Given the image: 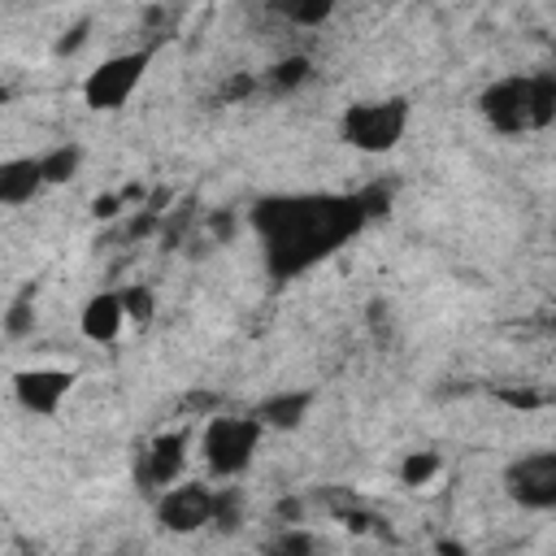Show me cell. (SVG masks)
I'll list each match as a JSON object with an SVG mask.
<instances>
[{
	"label": "cell",
	"instance_id": "6da1fadb",
	"mask_svg": "<svg viewBox=\"0 0 556 556\" xmlns=\"http://www.w3.org/2000/svg\"><path fill=\"white\" fill-rule=\"evenodd\" d=\"M261 430L265 426L256 417H208L200 430V456H204L208 473H217V478L243 473L248 460L256 456Z\"/></svg>",
	"mask_w": 556,
	"mask_h": 556
},
{
	"label": "cell",
	"instance_id": "7a4b0ae2",
	"mask_svg": "<svg viewBox=\"0 0 556 556\" xmlns=\"http://www.w3.org/2000/svg\"><path fill=\"white\" fill-rule=\"evenodd\" d=\"M143 70H148V52H143V48H139V52H113V56H104L100 65H91L87 78H83V100H87V109H96V113H117V109H126V100H130L135 87L143 83Z\"/></svg>",
	"mask_w": 556,
	"mask_h": 556
},
{
	"label": "cell",
	"instance_id": "3957f363",
	"mask_svg": "<svg viewBox=\"0 0 556 556\" xmlns=\"http://www.w3.org/2000/svg\"><path fill=\"white\" fill-rule=\"evenodd\" d=\"M339 130L361 152H387L408 130V104L404 100H365V104H352L343 113Z\"/></svg>",
	"mask_w": 556,
	"mask_h": 556
},
{
	"label": "cell",
	"instance_id": "277c9868",
	"mask_svg": "<svg viewBox=\"0 0 556 556\" xmlns=\"http://www.w3.org/2000/svg\"><path fill=\"white\" fill-rule=\"evenodd\" d=\"M187 456H191V430H187V426H169V430L152 434L148 447H143V456H139V478H143V486L169 491L174 482H182Z\"/></svg>",
	"mask_w": 556,
	"mask_h": 556
},
{
	"label": "cell",
	"instance_id": "5b68a950",
	"mask_svg": "<svg viewBox=\"0 0 556 556\" xmlns=\"http://www.w3.org/2000/svg\"><path fill=\"white\" fill-rule=\"evenodd\" d=\"M70 391H74V369H61V365H30L13 374V395L35 417H56Z\"/></svg>",
	"mask_w": 556,
	"mask_h": 556
},
{
	"label": "cell",
	"instance_id": "8992f818",
	"mask_svg": "<svg viewBox=\"0 0 556 556\" xmlns=\"http://www.w3.org/2000/svg\"><path fill=\"white\" fill-rule=\"evenodd\" d=\"M508 491L526 508H552L556 504V452H530L508 469Z\"/></svg>",
	"mask_w": 556,
	"mask_h": 556
},
{
	"label": "cell",
	"instance_id": "52a82bcc",
	"mask_svg": "<svg viewBox=\"0 0 556 556\" xmlns=\"http://www.w3.org/2000/svg\"><path fill=\"white\" fill-rule=\"evenodd\" d=\"M156 517L187 534V530H200L213 521V486H200V482H174L169 491H161V504H156Z\"/></svg>",
	"mask_w": 556,
	"mask_h": 556
},
{
	"label": "cell",
	"instance_id": "ba28073f",
	"mask_svg": "<svg viewBox=\"0 0 556 556\" xmlns=\"http://www.w3.org/2000/svg\"><path fill=\"white\" fill-rule=\"evenodd\" d=\"M482 113L495 130L517 135L530 126V100H526V78H500L495 87H486L482 96Z\"/></svg>",
	"mask_w": 556,
	"mask_h": 556
},
{
	"label": "cell",
	"instance_id": "9c48e42d",
	"mask_svg": "<svg viewBox=\"0 0 556 556\" xmlns=\"http://www.w3.org/2000/svg\"><path fill=\"white\" fill-rule=\"evenodd\" d=\"M78 330L91 343H113L126 330V308H122V291H100L83 304L78 313Z\"/></svg>",
	"mask_w": 556,
	"mask_h": 556
},
{
	"label": "cell",
	"instance_id": "30bf717a",
	"mask_svg": "<svg viewBox=\"0 0 556 556\" xmlns=\"http://www.w3.org/2000/svg\"><path fill=\"white\" fill-rule=\"evenodd\" d=\"M43 191L39 161L35 156H9L0 161V204H26Z\"/></svg>",
	"mask_w": 556,
	"mask_h": 556
},
{
	"label": "cell",
	"instance_id": "8fae6325",
	"mask_svg": "<svg viewBox=\"0 0 556 556\" xmlns=\"http://www.w3.org/2000/svg\"><path fill=\"white\" fill-rule=\"evenodd\" d=\"M35 161H39L43 187H56V182H70V178L78 174L83 152H78V143H61V148H52V152H43V156H35Z\"/></svg>",
	"mask_w": 556,
	"mask_h": 556
},
{
	"label": "cell",
	"instance_id": "7c38bea8",
	"mask_svg": "<svg viewBox=\"0 0 556 556\" xmlns=\"http://www.w3.org/2000/svg\"><path fill=\"white\" fill-rule=\"evenodd\" d=\"M313 552H317V534L304 526H282L265 543V556H313Z\"/></svg>",
	"mask_w": 556,
	"mask_h": 556
},
{
	"label": "cell",
	"instance_id": "4fadbf2b",
	"mask_svg": "<svg viewBox=\"0 0 556 556\" xmlns=\"http://www.w3.org/2000/svg\"><path fill=\"white\" fill-rule=\"evenodd\" d=\"M304 408H308V395L300 391V395H278V400H269L265 408H261V426H282V430H291V426H300V417H304Z\"/></svg>",
	"mask_w": 556,
	"mask_h": 556
},
{
	"label": "cell",
	"instance_id": "5bb4252c",
	"mask_svg": "<svg viewBox=\"0 0 556 556\" xmlns=\"http://www.w3.org/2000/svg\"><path fill=\"white\" fill-rule=\"evenodd\" d=\"M439 473H443V460L434 452H408L404 465H400V482L404 486H430Z\"/></svg>",
	"mask_w": 556,
	"mask_h": 556
},
{
	"label": "cell",
	"instance_id": "9a60e30c",
	"mask_svg": "<svg viewBox=\"0 0 556 556\" xmlns=\"http://www.w3.org/2000/svg\"><path fill=\"white\" fill-rule=\"evenodd\" d=\"M122 308H126V321L148 326V321H152V313H156V295H152V287L130 282V287L122 291Z\"/></svg>",
	"mask_w": 556,
	"mask_h": 556
},
{
	"label": "cell",
	"instance_id": "2e32d148",
	"mask_svg": "<svg viewBox=\"0 0 556 556\" xmlns=\"http://www.w3.org/2000/svg\"><path fill=\"white\" fill-rule=\"evenodd\" d=\"M308 78V61L304 56H287V61H278L274 70H269V83L278 87V91H291V87H300Z\"/></svg>",
	"mask_w": 556,
	"mask_h": 556
},
{
	"label": "cell",
	"instance_id": "e0dca14e",
	"mask_svg": "<svg viewBox=\"0 0 556 556\" xmlns=\"http://www.w3.org/2000/svg\"><path fill=\"white\" fill-rule=\"evenodd\" d=\"M30 326H35V304H30V295H22V300L9 308V317H4V330H9L13 339H22Z\"/></svg>",
	"mask_w": 556,
	"mask_h": 556
},
{
	"label": "cell",
	"instance_id": "ac0fdd59",
	"mask_svg": "<svg viewBox=\"0 0 556 556\" xmlns=\"http://www.w3.org/2000/svg\"><path fill=\"white\" fill-rule=\"evenodd\" d=\"M282 13H287L291 22H300V26H317V22H326V17H330V4H326V0L308 4V0H304V4H287Z\"/></svg>",
	"mask_w": 556,
	"mask_h": 556
}]
</instances>
